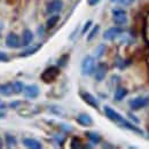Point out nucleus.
<instances>
[{
  "instance_id": "393cba45",
  "label": "nucleus",
  "mask_w": 149,
  "mask_h": 149,
  "mask_svg": "<svg viewBox=\"0 0 149 149\" xmlns=\"http://www.w3.org/2000/svg\"><path fill=\"white\" fill-rule=\"evenodd\" d=\"M104 52H106V46L104 45H99L96 47V49H95V57L100 58L101 56H103Z\"/></svg>"
},
{
  "instance_id": "c85d7f7f",
  "label": "nucleus",
  "mask_w": 149,
  "mask_h": 149,
  "mask_svg": "<svg viewBox=\"0 0 149 149\" xmlns=\"http://www.w3.org/2000/svg\"><path fill=\"white\" fill-rule=\"evenodd\" d=\"M100 2V0H87V3L90 5V6H95V5H97Z\"/></svg>"
},
{
  "instance_id": "f03ea898",
  "label": "nucleus",
  "mask_w": 149,
  "mask_h": 149,
  "mask_svg": "<svg viewBox=\"0 0 149 149\" xmlns=\"http://www.w3.org/2000/svg\"><path fill=\"white\" fill-rule=\"evenodd\" d=\"M60 72H61V71H60V67L52 65V67L46 68V69L42 71V74H40V78H41V80H42L44 83L51 84V83L55 81L56 78H57L58 74H60Z\"/></svg>"
},
{
  "instance_id": "5701e85b",
  "label": "nucleus",
  "mask_w": 149,
  "mask_h": 149,
  "mask_svg": "<svg viewBox=\"0 0 149 149\" xmlns=\"http://www.w3.org/2000/svg\"><path fill=\"white\" fill-rule=\"evenodd\" d=\"M70 147L72 149H79L83 147V145H81V141H80V139L79 138H72L71 139V143H70Z\"/></svg>"
},
{
  "instance_id": "2eb2a0df",
  "label": "nucleus",
  "mask_w": 149,
  "mask_h": 149,
  "mask_svg": "<svg viewBox=\"0 0 149 149\" xmlns=\"http://www.w3.org/2000/svg\"><path fill=\"white\" fill-rule=\"evenodd\" d=\"M33 40V33L31 30L25 29L22 33V46H29Z\"/></svg>"
},
{
  "instance_id": "39448f33",
  "label": "nucleus",
  "mask_w": 149,
  "mask_h": 149,
  "mask_svg": "<svg viewBox=\"0 0 149 149\" xmlns=\"http://www.w3.org/2000/svg\"><path fill=\"white\" fill-rule=\"evenodd\" d=\"M112 21L118 26L127 23V14L123 9H112Z\"/></svg>"
},
{
  "instance_id": "9b49d317",
  "label": "nucleus",
  "mask_w": 149,
  "mask_h": 149,
  "mask_svg": "<svg viewBox=\"0 0 149 149\" xmlns=\"http://www.w3.org/2000/svg\"><path fill=\"white\" fill-rule=\"evenodd\" d=\"M23 93H24V96H25L26 99H36L38 95H39V93H40V91H39L38 85L32 84V85L25 86Z\"/></svg>"
},
{
  "instance_id": "20e7f679",
  "label": "nucleus",
  "mask_w": 149,
  "mask_h": 149,
  "mask_svg": "<svg viewBox=\"0 0 149 149\" xmlns=\"http://www.w3.org/2000/svg\"><path fill=\"white\" fill-rule=\"evenodd\" d=\"M103 110H104V113H106L107 118H109L111 122L116 123V124H118L119 126H122V124L124 123L125 118H124L119 112H117L116 110H113L111 107H109V106H104Z\"/></svg>"
},
{
  "instance_id": "423d86ee",
  "label": "nucleus",
  "mask_w": 149,
  "mask_h": 149,
  "mask_svg": "<svg viewBox=\"0 0 149 149\" xmlns=\"http://www.w3.org/2000/svg\"><path fill=\"white\" fill-rule=\"evenodd\" d=\"M79 95H80L81 100L86 104H88L90 107H92L94 109H97L99 108V101L96 100V97L94 96L93 94H91L90 92H86V91H80Z\"/></svg>"
},
{
  "instance_id": "4be33fe9",
  "label": "nucleus",
  "mask_w": 149,
  "mask_h": 149,
  "mask_svg": "<svg viewBox=\"0 0 149 149\" xmlns=\"http://www.w3.org/2000/svg\"><path fill=\"white\" fill-rule=\"evenodd\" d=\"M68 60H69V54H63V55L57 60V67L64 68L68 64Z\"/></svg>"
},
{
  "instance_id": "4468645a",
  "label": "nucleus",
  "mask_w": 149,
  "mask_h": 149,
  "mask_svg": "<svg viewBox=\"0 0 149 149\" xmlns=\"http://www.w3.org/2000/svg\"><path fill=\"white\" fill-rule=\"evenodd\" d=\"M14 94V88H13V83H6L0 85V95L3 96H10Z\"/></svg>"
},
{
  "instance_id": "9d476101",
  "label": "nucleus",
  "mask_w": 149,
  "mask_h": 149,
  "mask_svg": "<svg viewBox=\"0 0 149 149\" xmlns=\"http://www.w3.org/2000/svg\"><path fill=\"white\" fill-rule=\"evenodd\" d=\"M123 33V30L119 26H112L107 29L103 32V39L104 40H115L117 37H119Z\"/></svg>"
},
{
  "instance_id": "72a5a7b5",
  "label": "nucleus",
  "mask_w": 149,
  "mask_h": 149,
  "mask_svg": "<svg viewBox=\"0 0 149 149\" xmlns=\"http://www.w3.org/2000/svg\"><path fill=\"white\" fill-rule=\"evenodd\" d=\"M0 37H1V36H0Z\"/></svg>"
},
{
  "instance_id": "473e14b6",
  "label": "nucleus",
  "mask_w": 149,
  "mask_h": 149,
  "mask_svg": "<svg viewBox=\"0 0 149 149\" xmlns=\"http://www.w3.org/2000/svg\"><path fill=\"white\" fill-rule=\"evenodd\" d=\"M3 147V140H2V138L0 136V148H2Z\"/></svg>"
},
{
  "instance_id": "c756f323",
  "label": "nucleus",
  "mask_w": 149,
  "mask_h": 149,
  "mask_svg": "<svg viewBox=\"0 0 149 149\" xmlns=\"http://www.w3.org/2000/svg\"><path fill=\"white\" fill-rule=\"evenodd\" d=\"M111 2H115V3H123L124 0H110Z\"/></svg>"
},
{
  "instance_id": "2f4dec72",
  "label": "nucleus",
  "mask_w": 149,
  "mask_h": 149,
  "mask_svg": "<svg viewBox=\"0 0 149 149\" xmlns=\"http://www.w3.org/2000/svg\"><path fill=\"white\" fill-rule=\"evenodd\" d=\"M5 116H6V112L2 111V110H0V119H1V118H3Z\"/></svg>"
},
{
  "instance_id": "bb28decb",
  "label": "nucleus",
  "mask_w": 149,
  "mask_h": 149,
  "mask_svg": "<svg viewBox=\"0 0 149 149\" xmlns=\"http://www.w3.org/2000/svg\"><path fill=\"white\" fill-rule=\"evenodd\" d=\"M8 61H9L8 55L6 53H3V52L0 51V62H8Z\"/></svg>"
},
{
  "instance_id": "a878e982",
  "label": "nucleus",
  "mask_w": 149,
  "mask_h": 149,
  "mask_svg": "<svg viewBox=\"0 0 149 149\" xmlns=\"http://www.w3.org/2000/svg\"><path fill=\"white\" fill-rule=\"evenodd\" d=\"M91 25H92V21L90 19V21H87V22L85 23V25H84V28H83V30H81V35H85V33L88 31V29L91 28Z\"/></svg>"
},
{
  "instance_id": "b1692460",
  "label": "nucleus",
  "mask_w": 149,
  "mask_h": 149,
  "mask_svg": "<svg viewBox=\"0 0 149 149\" xmlns=\"http://www.w3.org/2000/svg\"><path fill=\"white\" fill-rule=\"evenodd\" d=\"M99 30H100V25H95L93 29L90 31V33H88V36H87V41L93 40L94 37H96V35H97Z\"/></svg>"
},
{
  "instance_id": "dca6fc26",
  "label": "nucleus",
  "mask_w": 149,
  "mask_h": 149,
  "mask_svg": "<svg viewBox=\"0 0 149 149\" xmlns=\"http://www.w3.org/2000/svg\"><path fill=\"white\" fill-rule=\"evenodd\" d=\"M40 48H41V44L36 45V46L28 47V48H25L22 53H19V57H28V56H30V55H33V54H36V53H37Z\"/></svg>"
},
{
  "instance_id": "1a4fd4ad",
  "label": "nucleus",
  "mask_w": 149,
  "mask_h": 149,
  "mask_svg": "<svg viewBox=\"0 0 149 149\" xmlns=\"http://www.w3.org/2000/svg\"><path fill=\"white\" fill-rule=\"evenodd\" d=\"M62 8H63V2H62V0H52V1H49V2L47 3V6H46V12H47V14L53 15V14L60 13V12L62 10Z\"/></svg>"
},
{
  "instance_id": "a211bd4d",
  "label": "nucleus",
  "mask_w": 149,
  "mask_h": 149,
  "mask_svg": "<svg viewBox=\"0 0 149 149\" xmlns=\"http://www.w3.org/2000/svg\"><path fill=\"white\" fill-rule=\"evenodd\" d=\"M5 143L8 148H13V147H16L17 145V140L14 135L9 134V133H6L5 134Z\"/></svg>"
},
{
  "instance_id": "0eeeda50",
  "label": "nucleus",
  "mask_w": 149,
  "mask_h": 149,
  "mask_svg": "<svg viewBox=\"0 0 149 149\" xmlns=\"http://www.w3.org/2000/svg\"><path fill=\"white\" fill-rule=\"evenodd\" d=\"M5 42H6V46L9 48H19L22 46V41H21L19 37L14 32H10L7 35Z\"/></svg>"
},
{
  "instance_id": "6e6552de",
  "label": "nucleus",
  "mask_w": 149,
  "mask_h": 149,
  "mask_svg": "<svg viewBox=\"0 0 149 149\" xmlns=\"http://www.w3.org/2000/svg\"><path fill=\"white\" fill-rule=\"evenodd\" d=\"M107 72H108V65L103 62H100L97 64V67L95 68V71H94V77H95V80L96 81H102L106 76H107Z\"/></svg>"
},
{
  "instance_id": "aec40b11",
  "label": "nucleus",
  "mask_w": 149,
  "mask_h": 149,
  "mask_svg": "<svg viewBox=\"0 0 149 149\" xmlns=\"http://www.w3.org/2000/svg\"><path fill=\"white\" fill-rule=\"evenodd\" d=\"M58 19H60V16L53 14L52 16H49V19H47V22H46V28H47V29H53L56 24H57Z\"/></svg>"
},
{
  "instance_id": "7c9ffc66",
  "label": "nucleus",
  "mask_w": 149,
  "mask_h": 149,
  "mask_svg": "<svg viewBox=\"0 0 149 149\" xmlns=\"http://www.w3.org/2000/svg\"><path fill=\"white\" fill-rule=\"evenodd\" d=\"M132 1H134V0H124L123 3H124V5H130Z\"/></svg>"
},
{
  "instance_id": "ddd939ff",
  "label": "nucleus",
  "mask_w": 149,
  "mask_h": 149,
  "mask_svg": "<svg viewBox=\"0 0 149 149\" xmlns=\"http://www.w3.org/2000/svg\"><path fill=\"white\" fill-rule=\"evenodd\" d=\"M23 145L26 147V148L30 149H41L42 148V145L40 143V141H38L33 138H24L23 139Z\"/></svg>"
},
{
  "instance_id": "f3484780",
  "label": "nucleus",
  "mask_w": 149,
  "mask_h": 149,
  "mask_svg": "<svg viewBox=\"0 0 149 149\" xmlns=\"http://www.w3.org/2000/svg\"><path fill=\"white\" fill-rule=\"evenodd\" d=\"M129 93V91H127V88H125V87H122V86H118L117 88H116V91H115V100L116 101H122L126 95Z\"/></svg>"
},
{
  "instance_id": "6ab92c4d",
  "label": "nucleus",
  "mask_w": 149,
  "mask_h": 149,
  "mask_svg": "<svg viewBox=\"0 0 149 149\" xmlns=\"http://www.w3.org/2000/svg\"><path fill=\"white\" fill-rule=\"evenodd\" d=\"M85 135L88 138V140L93 143V145H96V143H100V141H101V135L99 134V133H96V132H86L85 133Z\"/></svg>"
},
{
  "instance_id": "412c9836",
  "label": "nucleus",
  "mask_w": 149,
  "mask_h": 149,
  "mask_svg": "<svg viewBox=\"0 0 149 149\" xmlns=\"http://www.w3.org/2000/svg\"><path fill=\"white\" fill-rule=\"evenodd\" d=\"M24 87L25 85L19 81V80H16V81H13V88H14V94H19L24 91Z\"/></svg>"
},
{
  "instance_id": "f257e3e1",
  "label": "nucleus",
  "mask_w": 149,
  "mask_h": 149,
  "mask_svg": "<svg viewBox=\"0 0 149 149\" xmlns=\"http://www.w3.org/2000/svg\"><path fill=\"white\" fill-rule=\"evenodd\" d=\"M95 58L91 55H86L83 61H81V65H80V72L83 76H91L95 71Z\"/></svg>"
},
{
  "instance_id": "f8f14e48",
  "label": "nucleus",
  "mask_w": 149,
  "mask_h": 149,
  "mask_svg": "<svg viewBox=\"0 0 149 149\" xmlns=\"http://www.w3.org/2000/svg\"><path fill=\"white\" fill-rule=\"evenodd\" d=\"M77 123L81 126H92L93 125V119L88 113H80L76 118Z\"/></svg>"
},
{
  "instance_id": "7ed1b4c3",
  "label": "nucleus",
  "mask_w": 149,
  "mask_h": 149,
  "mask_svg": "<svg viewBox=\"0 0 149 149\" xmlns=\"http://www.w3.org/2000/svg\"><path fill=\"white\" fill-rule=\"evenodd\" d=\"M129 106L132 110H140L149 106V97L148 96H136L130 100Z\"/></svg>"
},
{
  "instance_id": "cd10ccee",
  "label": "nucleus",
  "mask_w": 149,
  "mask_h": 149,
  "mask_svg": "<svg viewBox=\"0 0 149 149\" xmlns=\"http://www.w3.org/2000/svg\"><path fill=\"white\" fill-rule=\"evenodd\" d=\"M21 103H22L21 101H14V102H10V103H9V107L15 109V108H17V106H19V104H21Z\"/></svg>"
}]
</instances>
